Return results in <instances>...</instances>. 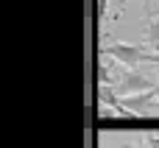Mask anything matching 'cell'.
<instances>
[{"label":"cell","mask_w":159,"mask_h":148,"mask_svg":"<svg viewBox=\"0 0 159 148\" xmlns=\"http://www.w3.org/2000/svg\"><path fill=\"white\" fill-rule=\"evenodd\" d=\"M154 17H159V3H157V8H154Z\"/></svg>","instance_id":"cell-14"},{"label":"cell","mask_w":159,"mask_h":148,"mask_svg":"<svg viewBox=\"0 0 159 148\" xmlns=\"http://www.w3.org/2000/svg\"><path fill=\"white\" fill-rule=\"evenodd\" d=\"M151 115H159V101L154 104V106H151Z\"/></svg>","instance_id":"cell-13"},{"label":"cell","mask_w":159,"mask_h":148,"mask_svg":"<svg viewBox=\"0 0 159 148\" xmlns=\"http://www.w3.org/2000/svg\"><path fill=\"white\" fill-rule=\"evenodd\" d=\"M98 101H101V106H112V109H117L120 106V95H117V90H115V84H101L98 81Z\"/></svg>","instance_id":"cell-4"},{"label":"cell","mask_w":159,"mask_h":148,"mask_svg":"<svg viewBox=\"0 0 159 148\" xmlns=\"http://www.w3.org/2000/svg\"><path fill=\"white\" fill-rule=\"evenodd\" d=\"M157 3H159V0H143V14H145V20H151V17H154Z\"/></svg>","instance_id":"cell-7"},{"label":"cell","mask_w":159,"mask_h":148,"mask_svg":"<svg viewBox=\"0 0 159 148\" xmlns=\"http://www.w3.org/2000/svg\"><path fill=\"white\" fill-rule=\"evenodd\" d=\"M115 90L120 98L126 95H140V92H151L154 84H157V76L143 70V67H117V76H115Z\"/></svg>","instance_id":"cell-1"},{"label":"cell","mask_w":159,"mask_h":148,"mask_svg":"<svg viewBox=\"0 0 159 148\" xmlns=\"http://www.w3.org/2000/svg\"><path fill=\"white\" fill-rule=\"evenodd\" d=\"M112 0H95V20H106V8Z\"/></svg>","instance_id":"cell-6"},{"label":"cell","mask_w":159,"mask_h":148,"mask_svg":"<svg viewBox=\"0 0 159 148\" xmlns=\"http://www.w3.org/2000/svg\"><path fill=\"white\" fill-rule=\"evenodd\" d=\"M145 143L148 148H159V134H145Z\"/></svg>","instance_id":"cell-9"},{"label":"cell","mask_w":159,"mask_h":148,"mask_svg":"<svg viewBox=\"0 0 159 148\" xmlns=\"http://www.w3.org/2000/svg\"><path fill=\"white\" fill-rule=\"evenodd\" d=\"M123 148H148V143H143V146H137V143H123Z\"/></svg>","instance_id":"cell-11"},{"label":"cell","mask_w":159,"mask_h":148,"mask_svg":"<svg viewBox=\"0 0 159 148\" xmlns=\"http://www.w3.org/2000/svg\"><path fill=\"white\" fill-rule=\"evenodd\" d=\"M154 98L159 101V73H157V84H154Z\"/></svg>","instance_id":"cell-12"},{"label":"cell","mask_w":159,"mask_h":148,"mask_svg":"<svg viewBox=\"0 0 159 148\" xmlns=\"http://www.w3.org/2000/svg\"><path fill=\"white\" fill-rule=\"evenodd\" d=\"M103 56H112L117 64L123 67H140L143 62H148V48L145 45H129V42H112V45H103L101 48Z\"/></svg>","instance_id":"cell-2"},{"label":"cell","mask_w":159,"mask_h":148,"mask_svg":"<svg viewBox=\"0 0 159 148\" xmlns=\"http://www.w3.org/2000/svg\"><path fill=\"white\" fill-rule=\"evenodd\" d=\"M143 45H145L151 53H157V50H159V17L148 20V25H145V36H143Z\"/></svg>","instance_id":"cell-5"},{"label":"cell","mask_w":159,"mask_h":148,"mask_svg":"<svg viewBox=\"0 0 159 148\" xmlns=\"http://www.w3.org/2000/svg\"><path fill=\"white\" fill-rule=\"evenodd\" d=\"M148 64H154V67H159V50H157V53H148Z\"/></svg>","instance_id":"cell-10"},{"label":"cell","mask_w":159,"mask_h":148,"mask_svg":"<svg viewBox=\"0 0 159 148\" xmlns=\"http://www.w3.org/2000/svg\"><path fill=\"white\" fill-rule=\"evenodd\" d=\"M126 3H129V0H112V20L120 17V11L126 8Z\"/></svg>","instance_id":"cell-8"},{"label":"cell","mask_w":159,"mask_h":148,"mask_svg":"<svg viewBox=\"0 0 159 148\" xmlns=\"http://www.w3.org/2000/svg\"><path fill=\"white\" fill-rule=\"evenodd\" d=\"M157 104V98H154V90L151 92H140V95H126V98H120V106L134 118V115H151V106Z\"/></svg>","instance_id":"cell-3"}]
</instances>
